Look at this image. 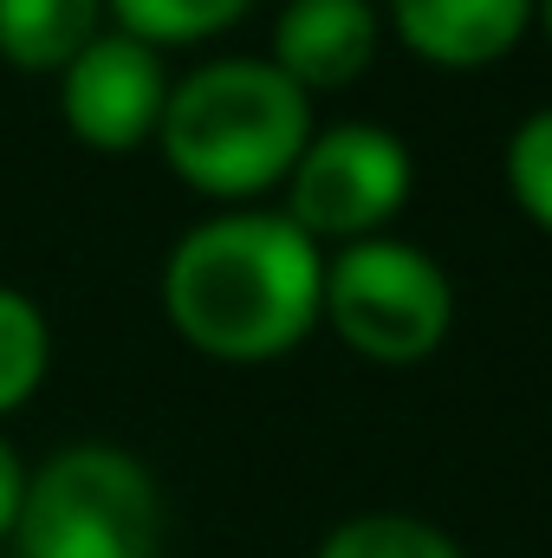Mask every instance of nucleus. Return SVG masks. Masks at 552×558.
<instances>
[{"label":"nucleus","mask_w":552,"mask_h":558,"mask_svg":"<svg viewBox=\"0 0 552 558\" xmlns=\"http://www.w3.org/2000/svg\"><path fill=\"white\" fill-rule=\"evenodd\" d=\"M163 156L169 169L215 202L267 195L292 175L312 143V98L274 59H215L169 85L163 98Z\"/></svg>","instance_id":"obj_2"},{"label":"nucleus","mask_w":552,"mask_h":558,"mask_svg":"<svg viewBox=\"0 0 552 558\" xmlns=\"http://www.w3.org/2000/svg\"><path fill=\"white\" fill-rule=\"evenodd\" d=\"M319 299V241L286 215H215L189 228L163 267L169 325L221 364H267L292 351L312 331Z\"/></svg>","instance_id":"obj_1"},{"label":"nucleus","mask_w":552,"mask_h":558,"mask_svg":"<svg viewBox=\"0 0 552 558\" xmlns=\"http://www.w3.org/2000/svg\"><path fill=\"white\" fill-rule=\"evenodd\" d=\"M391 20L416 59L448 65V72H475V65H494L520 46L533 0H391Z\"/></svg>","instance_id":"obj_8"},{"label":"nucleus","mask_w":552,"mask_h":558,"mask_svg":"<svg viewBox=\"0 0 552 558\" xmlns=\"http://www.w3.org/2000/svg\"><path fill=\"white\" fill-rule=\"evenodd\" d=\"M319 312L371 364H422L455 318L448 274L410 241H358L325 267Z\"/></svg>","instance_id":"obj_4"},{"label":"nucleus","mask_w":552,"mask_h":558,"mask_svg":"<svg viewBox=\"0 0 552 558\" xmlns=\"http://www.w3.org/2000/svg\"><path fill=\"white\" fill-rule=\"evenodd\" d=\"M105 0H0V59L20 72H65L98 39Z\"/></svg>","instance_id":"obj_9"},{"label":"nucleus","mask_w":552,"mask_h":558,"mask_svg":"<svg viewBox=\"0 0 552 558\" xmlns=\"http://www.w3.org/2000/svg\"><path fill=\"white\" fill-rule=\"evenodd\" d=\"M163 500L137 454L79 441L26 474L13 520L20 558H156Z\"/></svg>","instance_id":"obj_3"},{"label":"nucleus","mask_w":552,"mask_h":558,"mask_svg":"<svg viewBox=\"0 0 552 558\" xmlns=\"http://www.w3.org/2000/svg\"><path fill=\"white\" fill-rule=\"evenodd\" d=\"M254 0H111L118 13V33L143 39L149 52L156 46H195V39H215L228 33Z\"/></svg>","instance_id":"obj_10"},{"label":"nucleus","mask_w":552,"mask_h":558,"mask_svg":"<svg viewBox=\"0 0 552 558\" xmlns=\"http://www.w3.org/2000/svg\"><path fill=\"white\" fill-rule=\"evenodd\" d=\"M507 189L552 234V105L533 111V118H520V131L507 137Z\"/></svg>","instance_id":"obj_13"},{"label":"nucleus","mask_w":552,"mask_h":558,"mask_svg":"<svg viewBox=\"0 0 552 558\" xmlns=\"http://www.w3.org/2000/svg\"><path fill=\"white\" fill-rule=\"evenodd\" d=\"M20 500H26V468L13 454V441L0 435V539H13V520H20Z\"/></svg>","instance_id":"obj_14"},{"label":"nucleus","mask_w":552,"mask_h":558,"mask_svg":"<svg viewBox=\"0 0 552 558\" xmlns=\"http://www.w3.org/2000/svg\"><path fill=\"white\" fill-rule=\"evenodd\" d=\"M286 221L305 241H377V228L410 202V149L384 124H332L292 162Z\"/></svg>","instance_id":"obj_5"},{"label":"nucleus","mask_w":552,"mask_h":558,"mask_svg":"<svg viewBox=\"0 0 552 558\" xmlns=\"http://www.w3.org/2000/svg\"><path fill=\"white\" fill-rule=\"evenodd\" d=\"M547 33H552V0H547Z\"/></svg>","instance_id":"obj_15"},{"label":"nucleus","mask_w":552,"mask_h":558,"mask_svg":"<svg viewBox=\"0 0 552 558\" xmlns=\"http://www.w3.org/2000/svg\"><path fill=\"white\" fill-rule=\"evenodd\" d=\"M377 59V13L371 0H292L274 26V65L312 98L345 92Z\"/></svg>","instance_id":"obj_7"},{"label":"nucleus","mask_w":552,"mask_h":558,"mask_svg":"<svg viewBox=\"0 0 552 558\" xmlns=\"http://www.w3.org/2000/svg\"><path fill=\"white\" fill-rule=\"evenodd\" d=\"M319 558H461L455 539L429 520H410V513H364V520H345Z\"/></svg>","instance_id":"obj_12"},{"label":"nucleus","mask_w":552,"mask_h":558,"mask_svg":"<svg viewBox=\"0 0 552 558\" xmlns=\"http://www.w3.org/2000/svg\"><path fill=\"white\" fill-rule=\"evenodd\" d=\"M163 59L131 33H98L65 72H59V105L72 137L92 149H137L163 124Z\"/></svg>","instance_id":"obj_6"},{"label":"nucleus","mask_w":552,"mask_h":558,"mask_svg":"<svg viewBox=\"0 0 552 558\" xmlns=\"http://www.w3.org/2000/svg\"><path fill=\"white\" fill-rule=\"evenodd\" d=\"M46 357H52V331L39 318V305L13 286H0V416L20 410L39 377H46Z\"/></svg>","instance_id":"obj_11"}]
</instances>
